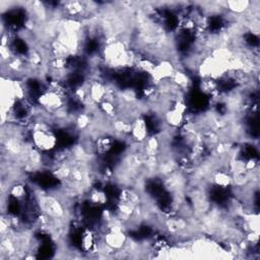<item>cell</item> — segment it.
I'll use <instances>...</instances> for the list:
<instances>
[{"instance_id": "obj_1", "label": "cell", "mask_w": 260, "mask_h": 260, "mask_svg": "<svg viewBox=\"0 0 260 260\" xmlns=\"http://www.w3.org/2000/svg\"><path fill=\"white\" fill-rule=\"evenodd\" d=\"M68 96L62 95L52 89H46L37 98V104L43 107L47 112L53 114L56 111L68 105Z\"/></svg>"}, {"instance_id": "obj_2", "label": "cell", "mask_w": 260, "mask_h": 260, "mask_svg": "<svg viewBox=\"0 0 260 260\" xmlns=\"http://www.w3.org/2000/svg\"><path fill=\"white\" fill-rule=\"evenodd\" d=\"M31 142L42 152L54 150L57 145V136L53 130H32Z\"/></svg>"}, {"instance_id": "obj_3", "label": "cell", "mask_w": 260, "mask_h": 260, "mask_svg": "<svg viewBox=\"0 0 260 260\" xmlns=\"http://www.w3.org/2000/svg\"><path fill=\"white\" fill-rule=\"evenodd\" d=\"M130 137L132 141H135V142H143L148 137L146 122L142 116L137 117L132 122Z\"/></svg>"}, {"instance_id": "obj_4", "label": "cell", "mask_w": 260, "mask_h": 260, "mask_svg": "<svg viewBox=\"0 0 260 260\" xmlns=\"http://www.w3.org/2000/svg\"><path fill=\"white\" fill-rule=\"evenodd\" d=\"M252 2L247 0H234V1H224V8L225 10L236 14V15H243L247 13L251 7Z\"/></svg>"}, {"instance_id": "obj_5", "label": "cell", "mask_w": 260, "mask_h": 260, "mask_svg": "<svg viewBox=\"0 0 260 260\" xmlns=\"http://www.w3.org/2000/svg\"><path fill=\"white\" fill-rule=\"evenodd\" d=\"M114 145V138L111 135H103L94 140V148L96 155H104L108 153Z\"/></svg>"}, {"instance_id": "obj_6", "label": "cell", "mask_w": 260, "mask_h": 260, "mask_svg": "<svg viewBox=\"0 0 260 260\" xmlns=\"http://www.w3.org/2000/svg\"><path fill=\"white\" fill-rule=\"evenodd\" d=\"M87 194H88L87 195L88 201L90 202V204H92L94 206H103L107 202V194H106V192H104L101 189L91 188L87 192Z\"/></svg>"}, {"instance_id": "obj_7", "label": "cell", "mask_w": 260, "mask_h": 260, "mask_svg": "<svg viewBox=\"0 0 260 260\" xmlns=\"http://www.w3.org/2000/svg\"><path fill=\"white\" fill-rule=\"evenodd\" d=\"M9 196L13 197L18 201H23L26 198V190L23 182H18L13 184L9 189Z\"/></svg>"}]
</instances>
